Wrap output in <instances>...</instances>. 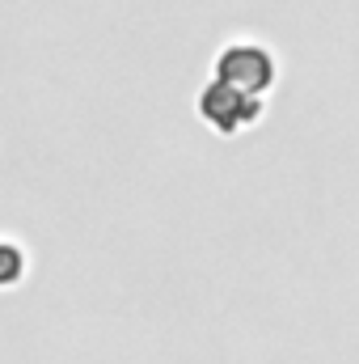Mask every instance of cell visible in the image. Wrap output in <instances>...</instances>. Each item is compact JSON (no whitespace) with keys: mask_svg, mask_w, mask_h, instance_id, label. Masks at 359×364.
Returning a JSON list of instances; mask_svg holds the SVG:
<instances>
[{"mask_svg":"<svg viewBox=\"0 0 359 364\" xmlns=\"http://www.w3.org/2000/svg\"><path fill=\"white\" fill-rule=\"evenodd\" d=\"M199 114H203V123H211L220 136H237V132H245V127H254V123L263 119V97L233 90L228 81L216 77L207 90L199 93Z\"/></svg>","mask_w":359,"mask_h":364,"instance_id":"cell-1","label":"cell"},{"mask_svg":"<svg viewBox=\"0 0 359 364\" xmlns=\"http://www.w3.org/2000/svg\"><path fill=\"white\" fill-rule=\"evenodd\" d=\"M216 77L228 81L233 90L263 97V93L275 85V60H270L267 47H258V43H233V47L216 60Z\"/></svg>","mask_w":359,"mask_h":364,"instance_id":"cell-2","label":"cell"},{"mask_svg":"<svg viewBox=\"0 0 359 364\" xmlns=\"http://www.w3.org/2000/svg\"><path fill=\"white\" fill-rule=\"evenodd\" d=\"M21 272H26V255H21V246L0 242V288H9Z\"/></svg>","mask_w":359,"mask_h":364,"instance_id":"cell-3","label":"cell"}]
</instances>
